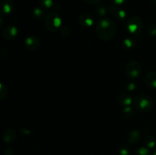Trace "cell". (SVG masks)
<instances>
[{
  "label": "cell",
  "instance_id": "cell-1",
  "mask_svg": "<svg viewBox=\"0 0 156 155\" xmlns=\"http://www.w3.org/2000/svg\"><path fill=\"white\" fill-rule=\"evenodd\" d=\"M97 36L102 40H108L115 35L117 27L112 20L109 18H102L98 21L95 25Z\"/></svg>",
  "mask_w": 156,
  "mask_h": 155
},
{
  "label": "cell",
  "instance_id": "cell-2",
  "mask_svg": "<svg viewBox=\"0 0 156 155\" xmlns=\"http://www.w3.org/2000/svg\"><path fill=\"white\" fill-rule=\"evenodd\" d=\"M133 105L137 110L142 112H149L153 108V100L150 96L145 94H140L133 98Z\"/></svg>",
  "mask_w": 156,
  "mask_h": 155
},
{
  "label": "cell",
  "instance_id": "cell-3",
  "mask_svg": "<svg viewBox=\"0 0 156 155\" xmlns=\"http://www.w3.org/2000/svg\"><path fill=\"white\" fill-rule=\"evenodd\" d=\"M44 25L46 29L50 32L58 31L61 29L62 26V19L60 16L56 12H50L45 17Z\"/></svg>",
  "mask_w": 156,
  "mask_h": 155
},
{
  "label": "cell",
  "instance_id": "cell-4",
  "mask_svg": "<svg viewBox=\"0 0 156 155\" xmlns=\"http://www.w3.org/2000/svg\"><path fill=\"white\" fill-rule=\"evenodd\" d=\"M143 27V20L138 16L131 17L128 19L126 23V29L133 35L140 34Z\"/></svg>",
  "mask_w": 156,
  "mask_h": 155
},
{
  "label": "cell",
  "instance_id": "cell-5",
  "mask_svg": "<svg viewBox=\"0 0 156 155\" xmlns=\"http://www.w3.org/2000/svg\"><path fill=\"white\" fill-rule=\"evenodd\" d=\"M125 71H126V74L129 78H137L141 74L142 67L136 61H130L126 64Z\"/></svg>",
  "mask_w": 156,
  "mask_h": 155
},
{
  "label": "cell",
  "instance_id": "cell-6",
  "mask_svg": "<svg viewBox=\"0 0 156 155\" xmlns=\"http://www.w3.org/2000/svg\"><path fill=\"white\" fill-rule=\"evenodd\" d=\"M40 46H41V40L38 36L31 35L27 36L24 40V46L29 51H35L39 48Z\"/></svg>",
  "mask_w": 156,
  "mask_h": 155
},
{
  "label": "cell",
  "instance_id": "cell-7",
  "mask_svg": "<svg viewBox=\"0 0 156 155\" xmlns=\"http://www.w3.org/2000/svg\"><path fill=\"white\" fill-rule=\"evenodd\" d=\"M78 21L83 28H89L94 24V18L88 13H83L79 15Z\"/></svg>",
  "mask_w": 156,
  "mask_h": 155
},
{
  "label": "cell",
  "instance_id": "cell-8",
  "mask_svg": "<svg viewBox=\"0 0 156 155\" xmlns=\"http://www.w3.org/2000/svg\"><path fill=\"white\" fill-rule=\"evenodd\" d=\"M15 5L12 0H3L0 4V12L2 15H9L13 12Z\"/></svg>",
  "mask_w": 156,
  "mask_h": 155
},
{
  "label": "cell",
  "instance_id": "cell-9",
  "mask_svg": "<svg viewBox=\"0 0 156 155\" xmlns=\"http://www.w3.org/2000/svg\"><path fill=\"white\" fill-rule=\"evenodd\" d=\"M18 33V30L15 26L8 25L3 30V37L8 40H12L15 39Z\"/></svg>",
  "mask_w": 156,
  "mask_h": 155
},
{
  "label": "cell",
  "instance_id": "cell-10",
  "mask_svg": "<svg viewBox=\"0 0 156 155\" xmlns=\"http://www.w3.org/2000/svg\"><path fill=\"white\" fill-rule=\"evenodd\" d=\"M108 9H109L110 12H111L114 16L117 17V18H118L119 20H124L125 18H126L127 13L126 12V11L117 7V5H110Z\"/></svg>",
  "mask_w": 156,
  "mask_h": 155
},
{
  "label": "cell",
  "instance_id": "cell-11",
  "mask_svg": "<svg viewBox=\"0 0 156 155\" xmlns=\"http://www.w3.org/2000/svg\"><path fill=\"white\" fill-rule=\"evenodd\" d=\"M2 139L5 144H11L17 139L16 131L12 129H8L3 132Z\"/></svg>",
  "mask_w": 156,
  "mask_h": 155
},
{
  "label": "cell",
  "instance_id": "cell-12",
  "mask_svg": "<svg viewBox=\"0 0 156 155\" xmlns=\"http://www.w3.org/2000/svg\"><path fill=\"white\" fill-rule=\"evenodd\" d=\"M141 139V134L138 130H132L128 133L127 141L131 144H136Z\"/></svg>",
  "mask_w": 156,
  "mask_h": 155
},
{
  "label": "cell",
  "instance_id": "cell-13",
  "mask_svg": "<svg viewBox=\"0 0 156 155\" xmlns=\"http://www.w3.org/2000/svg\"><path fill=\"white\" fill-rule=\"evenodd\" d=\"M145 81L148 87L152 89H156V71H149L146 74Z\"/></svg>",
  "mask_w": 156,
  "mask_h": 155
},
{
  "label": "cell",
  "instance_id": "cell-14",
  "mask_svg": "<svg viewBox=\"0 0 156 155\" xmlns=\"http://www.w3.org/2000/svg\"><path fill=\"white\" fill-rule=\"evenodd\" d=\"M133 99L131 97L130 95L126 93H122L119 96V102L120 104L122 105L123 106H129L130 105L133 104Z\"/></svg>",
  "mask_w": 156,
  "mask_h": 155
},
{
  "label": "cell",
  "instance_id": "cell-15",
  "mask_svg": "<svg viewBox=\"0 0 156 155\" xmlns=\"http://www.w3.org/2000/svg\"><path fill=\"white\" fill-rule=\"evenodd\" d=\"M144 143L149 149H155L156 147V139L152 135H147L145 138Z\"/></svg>",
  "mask_w": 156,
  "mask_h": 155
},
{
  "label": "cell",
  "instance_id": "cell-16",
  "mask_svg": "<svg viewBox=\"0 0 156 155\" xmlns=\"http://www.w3.org/2000/svg\"><path fill=\"white\" fill-rule=\"evenodd\" d=\"M136 40L133 38L127 37L123 40V46L126 50H132L136 46Z\"/></svg>",
  "mask_w": 156,
  "mask_h": 155
},
{
  "label": "cell",
  "instance_id": "cell-17",
  "mask_svg": "<svg viewBox=\"0 0 156 155\" xmlns=\"http://www.w3.org/2000/svg\"><path fill=\"white\" fill-rule=\"evenodd\" d=\"M94 12L97 14L98 16L103 17L105 16L107 14V9L105 8V6L102 4H98L96 5L95 8H94Z\"/></svg>",
  "mask_w": 156,
  "mask_h": 155
},
{
  "label": "cell",
  "instance_id": "cell-18",
  "mask_svg": "<svg viewBox=\"0 0 156 155\" xmlns=\"http://www.w3.org/2000/svg\"><path fill=\"white\" fill-rule=\"evenodd\" d=\"M45 14V9L42 7H36L33 10L32 15L35 18H41Z\"/></svg>",
  "mask_w": 156,
  "mask_h": 155
},
{
  "label": "cell",
  "instance_id": "cell-19",
  "mask_svg": "<svg viewBox=\"0 0 156 155\" xmlns=\"http://www.w3.org/2000/svg\"><path fill=\"white\" fill-rule=\"evenodd\" d=\"M39 4L41 7H42L45 10L53 8V6L54 5L53 0H39Z\"/></svg>",
  "mask_w": 156,
  "mask_h": 155
},
{
  "label": "cell",
  "instance_id": "cell-20",
  "mask_svg": "<svg viewBox=\"0 0 156 155\" xmlns=\"http://www.w3.org/2000/svg\"><path fill=\"white\" fill-rule=\"evenodd\" d=\"M134 155H152V153L148 147H140L135 150Z\"/></svg>",
  "mask_w": 156,
  "mask_h": 155
},
{
  "label": "cell",
  "instance_id": "cell-21",
  "mask_svg": "<svg viewBox=\"0 0 156 155\" xmlns=\"http://www.w3.org/2000/svg\"><path fill=\"white\" fill-rule=\"evenodd\" d=\"M133 109L129 106H125L123 109V115L125 119H129L133 115Z\"/></svg>",
  "mask_w": 156,
  "mask_h": 155
},
{
  "label": "cell",
  "instance_id": "cell-22",
  "mask_svg": "<svg viewBox=\"0 0 156 155\" xmlns=\"http://www.w3.org/2000/svg\"><path fill=\"white\" fill-rule=\"evenodd\" d=\"M119 154L120 155H129V148L126 144H122L119 147Z\"/></svg>",
  "mask_w": 156,
  "mask_h": 155
},
{
  "label": "cell",
  "instance_id": "cell-23",
  "mask_svg": "<svg viewBox=\"0 0 156 155\" xmlns=\"http://www.w3.org/2000/svg\"><path fill=\"white\" fill-rule=\"evenodd\" d=\"M147 33L149 36H156V24H150L147 28Z\"/></svg>",
  "mask_w": 156,
  "mask_h": 155
},
{
  "label": "cell",
  "instance_id": "cell-24",
  "mask_svg": "<svg viewBox=\"0 0 156 155\" xmlns=\"http://www.w3.org/2000/svg\"><path fill=\"white\" fill-rule=\"evenodd\" d=\"M7 95V88L3 84H1V90H0V99L2 100Z\"/></svg>",
  "mask_w": 156,
  "mask_h": 155
},
{
  "label": "cell",
  "instance_id": "cell-25",
  "mask_svg": "<svg viewBox=\"0 0 156 155\" xmlns=\"http://www.w3.org/2000/svg\"><path fill=\"white\" fill-rule=\"evenodd\" d=\"M60 32L63 36H67L70 34V30L68 27H62Z\"/></svg>",
  "mask_w": 156,
  "mask_h": 155
},
{
  "label": "cell",
  "instance_id": "cell-26",
  "mask_svg": "<svg viewBox=\"0 0 156 155\" xmlns=\"http://www.w3.org/2000/svg\"><path fill=\"white\" fill-rule=\"evenodd\" d=\"M135 88H136V85L135 84L133 83V82H129V83H127L126 84V89H127L128 91H133Z\"/></svg>",
  "mask_w": 156,
  "mask_h": 155
},
{
  "label": "cell",
  "instance_id": "cell-27",
  "mask_svg": "<svg viewBox=\"0 0 156 155\" xmlns=\"http://www.w3.org/2000/svg\"><path fill=\"white\" fill-rule=\"evenodd\" d=\"M126 1H127V0H111L113 4H115L117 5H123L124 3H126Z\"/></svg>",
  "mask_w": 156,
  "mask_h": 155
},
{
  "label": "cell",
  "instance_id": "cell-28",
  "mask_svg": "<svg viewBox=\"0 0 156 155\" xmlns=\"http://www.w3.org/2000/svg\"><path fill=\"white\" fill-rule=\"evenodd\" d=\"M84 1L90 5H98L101 0H84Z\"/></svg>",
  "mask_w": 156,
  "mask_h": 155
},
{
  "label": "cell",
  "instance_id": "cell-29",
  "mask_svg": "<svg viewBox=\"0 0 156 155\" xmlns=\"http://www.w3.org/2000/svg\"><path fill=\"white\" fill-rule=\"evenodd\" d=\"M152 155H156V150H155V151H154L153 154H152Z\"/></svg>",
  "mask_w": 156,
  "mask_h": 155
},
{
  "label": "cell",
  "instance_id": "cell-30",
  "mask_svg": "<svg viewBox=\"0 0 156 155\" xmlns=\"http://www.w3.org/2000/svg\"><path fill=\"white\" fill-rule=\"evenodd\" d=\"M153 2L155 3V4L156 5V0H153Z\"/></svg>",
  "mask_w": 156,
  "mask_h": 155
}]
</instances>
